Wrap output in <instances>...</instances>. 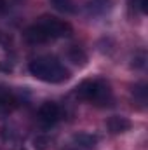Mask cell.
Returning <instances> with one entry per match:
<instances>
[{"mask_svg": "<svg viewBox=\"0 0 148 150\" xmlns=\"http://www.w3.org/2000/svg\"><path fill=\"white\" fill-rule=\"evenodd\" d=\"M72 35V26L70 23L52 18V16H44L37 19V23H33L32 26H28L25 30V40L28 44H47L51 40L56 38H65Z\"/></svg>", "mask_w": 148, "mask_h": 150, "instance_id": "obj_1", "label": "cell"}, {"mask_svg": "<svg viewBox=\"0 0 148 150\" xmlns=\"http://www.w3.org/2000/svg\"><path fill=\"white\" fill-rule=\"evenodd\" d=\"M28 70L35 79L42 80V82H49V84H59V82H65L70 79L68 68L61 61H58L56 58H51V56L35 58L33 61H30Z\"/></svg>", "mask_w": 148, "mask_h": 150, "instance_id": "obj_2", "label": "cell"}, {"mask_svg": "<svg viewBox=\"0 0 148 150\" xmlns=\"http://www.w3.org/2000/svg\"><path fill=\"white\" fill-rule=\"evenodd\" d=\"M77 96L96 107H108L113 101L110 86L101 79H89L80 82L77 87Z\"/></svg>", "mask_w": 148, "mask_h": 150, "instance_id": "obj_3", "label": "cell"}, {"mask_svg": "<svg viewBox=\"0 0 148 150\" xmlns=\"http://www.w3.org/2000/svg\"><path fill=\"white\" fill-rule=\"evenodd\" d=\"M37 119H38V122H40V126L45 127V129L56 126V122L61 119V108H59V105L54 103V101L42 103L40 108H38Z\"/></svg>", "mask_w": 148, "mask_h": 150, "instance_id": "obj_4", "label": "cell"}, {"mask_svg": "<svg viewBox=\"0 0 148 150\" xmlns=\"http://www.w3.org/2000/svg\"><path fill=\"white\" fill-rule=\"evenodd\" d=\"M106 126H108V129H110L111 134H120V133L129 131L132 124H131V120H129L127 117H122V115H113V117H110V119H108Z\"/></svg>", "mask_w": 148, "mask_h": 150, "instance_id": "obj_5", "label": "cell"}, {"mask_svg": "<svg viewBox=\"0 0 148 150\" xmlns=\"http://www.w3.org/2000/svg\"><path fill=\"white\" fill-rule=\"evenodd\" d=\"M14 105H16V100H14V96H12L9 91H5V89H0V119L7 117L9 113L12 112Z\"/></svg>", "mask_w": 148, "mask_h": 150, "instance_id": "obj_6", "label": "cell"}, {"mask_svg": "<svg viewBox=\"0 0 148 150\" xmlns=\"http://www.w3.org/2000/svg\"><path fill=\"white\" fill-rule=\"evenodd\" d=\"M73 145L82 150H94L96 145H98V138L92 136V134L80 133V134H75L73 136Z\"/></svg>", "mask_w": 148, "mask_h": 150, "instance_id": "obj_7", "label": "cell"}, {"mask_svg": "<svg viewBox=\"0 0 148 150\" xmlns=\"http://www.w3.org/2000/svg\"><path fill=\"white\" fill-rule=\"evenodd\" d=\"M51 4L61 12H73V0H51Z\"/></svg>", "mask_w": 148, "mask_h": 150, "instance_id": "obj_8", "label": "cell"}, {"mask_svg": "<svg viewBox=\"0 0 148 150\" xmlns=\"http://www.w3.org/2000/svg\"><path fill=\"white\" fill-rule=\"evenodd\" d=\"M134 7H136L141 14H147L148 12V0H134Z\"/></svg>", "mask_w": 148, "mask_h": 150, "instance_id": "obj_9", "label": "cell"}, {"mask_svg": "<svg viewBox=\"0 0 148 150\" xmlns=\"http://www.w3.org/2000/svg\"><path fill=\"white\" fill-rule=\"evenodd\" d=\"M5 9V0H0V11H4Z\"/></svg>", "mask_w": 148, "mask_h": 150, "instance_id": "obj_10", "label": "cell"}, {"mask_svg": "<svg viewBox=\"0 0 148 150\" xmlns=\"http://www.w3.org/2000/svg\"><path fill=\"white\" fill-rule=\"evenodd\" d=\"M68 150H82V149H78V147H72V149H68Z\"/></svg>", "mask_w": 148, "mask_h": 150, "instance_id": "obj_11", "label": "cell"}]
</instances>
